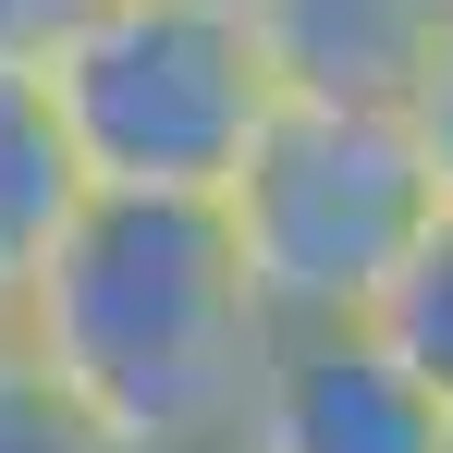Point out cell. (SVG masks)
Masks as SVG:
<instances>
[{
  "mask_svg": "<svg viewBox=\"0 0 453 453\" xmlns=\"http://www.w3.org/2000/svg\"><path fill=\"white\" fill-rule=\"evenodd\" d=\"M12 343L74 392L123 453H233L270 319L233 270L221 209L86 196L74 233L12 295Z\"/></svg>",
  "mask_w": 453,
  "mask_h": 453,
  "instance_id": "1",
  "label": "cell"
},
{
  "mask_svg": "<svg viewBox=\"0 0 453 453\" xmlns=\"http://www.w3.org/2000/svg\"><path fill=\"white\" fill-rule=\"evenodd\" d=\"M37 86L86 196H135V209H221L257 123L282 111L245 50V12L221 0H98Z\"/></svg>",
  "mask_w": 453,
  "mask_h": 453,
  "instance_id": "2",
  "label": "cell"
},
{
  "mask_svg": "<svg viewBox=\"0 0 453 453\" xmlns=\"http://www.w3.org/2000/svg\"><path fill=\"white\" fill-rule=\"evenodd\" d=\"M221 233L270 331H331L368 319L429 233V172L380 111H270L245 172L221 184Z\"/></svg>",
  "mask_w": 453,
  "mask_h": 453,
  "instance_id": "3",
  "label": "cell"
},
{
  "mask_svg": "<svg viewBox=\"0 0 453 453\" xmlns=\"http://www.w3.org/2000/svg\"><path fill=\"white\" fill-rule=\"evenodd\" d=\"M233 453H441V404L380 356L368 319L270 331L257 392L233 417Z\"/></svg>",
  "mask_w": 453,
  "mask_h": 453,
  "instance_id": "4",
  "label": "cell"
},
{
  "mask_svg": "<svg viewBox=\"0 0 453 453\" xmlns=\"http://www.w3.org/2000/svg\"><path fill=\"white\" fill-rule=\"evenodd\" d=\"M453 0H245V50L282 111H380L404 123L417 74L441 62Z\"/></svg>",
  "mask_w": 453,
  "mask_h": 453,
  "instance_id": "5",
  "label": "cell"
},
{
  "mask_svg": "<svg viewBox=\"0 0 453 453\" xmlns=\"http://www.w3.org/2000/svg\"><path fill=\"white\" fill-rule=\"evenodd\" d=\"M74 209H86V172L62 148V123H50V86L0 74V295L37 282V257L74 233Z\"/></svg>",
  "mask_w": 453,
  "mask_h": 453,
  "instance_id": "6",
  "label": "cell"
},
{
  "mask_svg": "<svg viewBox=\"0 0 453 453\" xmlns=\"http://www.w3.org/2000/svg\"><path fill=\"white\" fill-rule=\"evenodd\" d=\"M368 331H380V356H392V368L453 417V209H429V233L404 245V270L380 282Z\"/></svg>",
  "mask_w": 453,
  "mask_h": 453,
  "instance_id": "7",
  "label": "cell"
},
{
  "mask_svg": "<svg viewBox=\"0 0 453 453\" xmlns=\"http://www.w3.org/2000/svg\"><path fill=\"white\" fill-rule=\"evenodd\" d=\"M0 453H123L25 343H0Z\"/></svg>",
  "mask_w": 453,
  "mask_h": 453,
  "instance_id": "8",
  "label": "cell"
},
{
  "mask_svg": "<svg viewBox=\"0 0 453 453\" xmlns=\"http://www.w3.org/2000/svg\"><path fill=\"white\" fill-rule=\"evenodd\" d=\"M86 12H98V0H0V74H50L86 37Z\"/></svg>",
  "mask_w": 453,
  "mask_h": 453,
  "instance_id": "9",
  "label": "cell"
},
{
  "mask_svg": "<svg viewBox=\"0 0 453 453\" xmlns=\"http://www.w3.org/2000/svg\"><path fill=\"white\" fill-rule=\"evenodd\" d=\"M404 148L429 172V209H453V37H441V62L417 74V98H404Z\"/></svg>",
  "mask_w": 453,
  "mask_h": 453,
  "instance_id": "10",
  "label": "cell"
},
{
  "mask_svg": "<svg viewBox=\"0 0 453 453\" xmlns=\"http://www.w3.org/2000/svg\"><path fill=\"white\" fill-rule=\"evenodd\" d=\"M0 343H12V295H0Z\"/></svg>",
  "mask_w": 453,
  "mask_h": 453,
  "instance_id": "11",
  "label": "cell"
},
{
  "mask_svg": "<svg viewBox=\"0 0 453 453\" xmlns=\"http://www.w3.org/2000/svg\"><path fill=\"white\" fill-rule=\"evenodd\" d=\"M441 453H453V417H441Z\"/></svg>",
  "mask_w": 453,
  "mask_h": 453,
  "instance_id": "12",
  "label": "cell"
},
{
  "mask_svg": "<svg viewBox=\"0 0 453 453\" xmlns=\"http://www.w3.org/2000/svg\"><path fill=\"white\" fill-rule=\"evenodd\" d=\"M221 12H245V0H221Z\"/></svg>",
  "mask_w": 453,
  "mask_h": 453,
  "instance_id": "13",
  "label": "cell"
}]
</instances>
